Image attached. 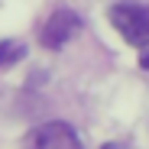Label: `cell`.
I'll return each instance as SVG.
<instances>
[{
	"label": "cell",
	"instance_id": "8992f818",
	"mask_svg": "<svg viewBox=\"0 0 149 149\" xmlns=\"http://www.w3.org/2000/svg\"><path fill=\"white\" fill-rule=\"evenodd\" d=\"M139 65H143V68H146V71H149V52H146V55H143V58H139Z\"/></svg>",
	"mask_w": 149,
	"mask_h": 149
},
{
	"label": "cell",
	"instance_id": "3957f363",
	"mask_svg": "<svg viewBox=\"0 0 149 149\" xmlns=\"http://www.w3.org/2000/svg\"><path fill=\"white\" fill-rule=\"evenodd\" d=\"M78 29H81V16L74 10H68V7H62V10H55L49 16V23L42 26V45L45 49H62Z\"/></svg>",
	"mask_w": 149,
	"mask_h": 149
},
{
	"label": "cell",
	"instance_id": "6da1fadb",
	"mask_svg": "<svg viewBox=\"0 0 149 149\" xmlns=\"http://www.w3.org/2000/svg\"><path fill=\"white\" fill-rule=\"evenodd\" d=\"M113 29L127 39L130 45H149V3L143 0H120L110 7Z\"/></svg>",
	"mask_w": 149,
	"mask_h": 149
},
{
	"label": "cell",
	"instance_id": "7a4b0ae2",
	"mask_svg": "<svg viewBox=\"0 0 149 149\" xmlns=\"http://www.w3.org/2000/svg\"><path fill=\"white\" fill-rule=\"evenodd\" d=\"M33 149H84L78 133L65 120H49L33 133Z\"/></svg>",
	"mask_w": 149,
	"mask_h": 149
},
{
	"label": "cell",
	"instance_id": "277c9868",
	"mask_svg": "<svg viewBox=\"0 0 149 149\" xmlns=\"http://www.w3.org/2000/svg\"><path fill=\"white\" fill-rule=\"evenodd\" d=\"M23 55H26V45H23V42H16V39H3V42H0V68L16 65Z\"/></svg>",
	"mask_w": 149,
	"mask_h": 149
},
{
	"label": "cell",
	"instance_id": "5b68a950",
	"mask_svg": "<svg viewBox=\"0 0 149 149\" xmlns=\"http://www.w3.org/2000/svg\"><path fill=\"white\" fill-rule=\"evenodd\" d=\"M101 149H127L123 143H107V146H101Z\"/></svg>",
	"mask_w": 149,
	"mask_h": 149
}]
</instances>
